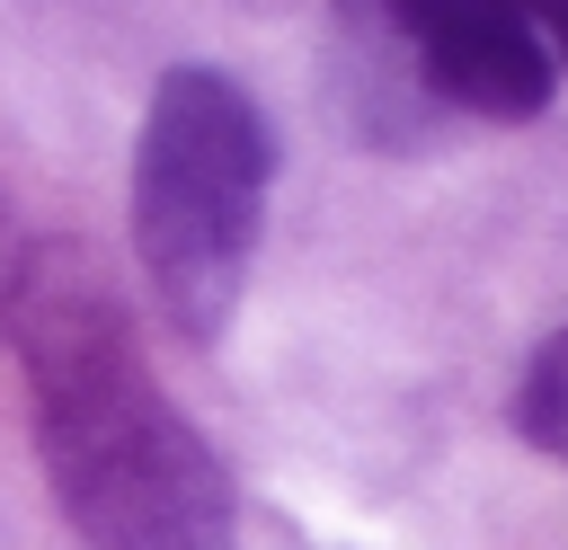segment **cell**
<instances>
[{"label":"cell","mask_w":568,"mask_h":550,"mask_svg":"<svg viewBox=\"0 0 568 550\" xmlns=\"http://www.w3.org/2000/svg\"><path fill=\"white\" fill-rule=\"evenodd\" d=\"M9 293H18V222H9V195H0V319H9Z\"/></svg>","instance_id":"cell-5"},{"label":"cell","mask_w":568,"mask_h":550,"mask_svg":"<svg viewBox=\"0 0 568 550\" xmlns=\"http://www.w3.org/2000/svg\"><path fill=\"white\" fill-rule=\"evenodd\" d=\"M390 27L408 44L417 80L462 115L524 124L559 98V62L515 0H390Z\"/></svg>","instance_id":"cell-3"},{"label":"cell","mask_w":568,"mask_h":550,"mask_svg":"<svg viewBox=\"0 0 568 550\" xmlns=\"http://www.w3.org/2000/svg\"><path fill=\"white\" fill-rule=\"evenodd\" d=\"M515 426H524V444H532V452L568 461V328H559V337L532 355L524 399H515Z\"/></svg>","instance_id":"cell-4"},{"label":"cell","mask_w":568,"mask_h":550,"mask_svg":"<svg viewBox=\"0 0 568 550\" xmlns=\"http://www.w3.org/2000/svg\"><path fill=\"white\" fill-rule=\"evenodd\" d=\"M0 328L27 373L44 488L89 550H231V470L142 364L133 302L89 248L18 257Z\"/></svg>","instance_id":"cell-1"},{"label":"cell","mask_w":568,"mask_h":550,"mask_svg":"<svg viewBox=\"0 0 568 550\" xmlns=\"http://www.w3.org/2000/svg\"><path fill=\"white\" fill-rule=\"evenodd\" d=\"M266 186H275L266 106L231 71L178 62L151 89L133 133V257H142L151 310L186 346H213L231 328L257 257Z\"/></svg>","instance_id":"cell-2"}]
</instances>
